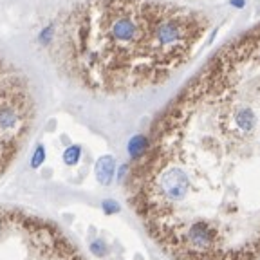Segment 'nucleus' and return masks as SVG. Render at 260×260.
<instances>
[{"mask_svg":"<svg viewBox=\"0 0 260 260\" xmlns=\"http://www.w3.org/2000/svg\"><path fill=\"white\" fill-rule=\"evenodd\" d=\"M148 150H150V141L145 136L132 137V141L129 143V154L132 159H141V157H145Z\"/></svg>","mask_w":260,"mask_h":260,"instance_id":"obj_4","label":"nucleus"},{"mask_svg":"<svg viewBox=\"0 0 260 260\" xmlns=\"http://www.w3.org/2000/svg\"><path fill=\"white\" fill-rule=\"evenodd\" d=\"M204 35L201 15L150 0H85L65 18L58 45L92 89L118 92L163 82Z\"/></svg>","mask_w":260,"mask_h":260,"instance_id":"obj_1","label":"nucleus"},{"mask_svg":"<svg viewBox=\"0 0 260 260\" xmlns=\"http://www.w3.org/2000/svg\"><path fill=\"white\" fill-rule=\"evenodd\" d=\"M43 161H45V150H43V147H38L35 155H33V159H31V166H33V168H38Z\"/></svg>","mask_w":260,"mask_h":260,"instance_id":"obj_7","label":"nucleus"},{"mask_svg":"<svg viewBox=\"0 0 260 260\" xmlns=\"http://www.w3.org/2000/svg\"><path fill=\"white\" fill-rule=\"evenodd\" d=\"M101 208H103V212L107 213V215H112V213H118L121 208H119V204L116 201H112V199H107V201H103V204H101Z\"/></svg>","mask_w":260,"mask_h":260,"instance_id":"obj_8","label":"nucleus"},{"mask_svg":"<svg viewBox=\"0 0 260 260\" xmlns=\"http://www.w3.org/2000/svg\"><path fill=\"white\" fill-rule=\"evenodd\" d=\"M80 155H82V148L80 147H69L67 150L64 152V161H65V165H69V166H74L78 165V161H80Z\"/></svg>","mask_w":260,"mask_h":260,"instance_id":"obj_5","label":"nucleus"},{"mask_svg":"<svg viewBox=\"0 0 260 260\" xmlns=\"http://www.w3.org/2000/svg\"><path fill=\"white\" fill-rule=\"evenodd\" d=\"M127 173H129V166L123 165V166H121V168H119V175H118V179H119V181H121V183H123V181H125V175H127Z\"/></svg>","mask_w":260,"mask_h":260,"instance_id":"obj_9","label":"nucleus"},{"mask_svg":"<svg viewBox=\"0 0 260 260\" xmlns=\"http://www.w3.org/2000/svg\"><path fill=\"white\" fill-rule=\"evenodd\" d=\"M114 175H116V159L112 155L100 157L98 163H96V179H98V183L103 184V186H108V184H112Z\"/></svg>","mask_w":260,"mask_h":260,"instance_id":"obj_2","label":"nucleus"},{"mask_svg":"<svg viewBox=\"0 0 260 260\" xmlns=\"http://www.w3.org/2000/svg\"><path fill=\"white\" fill-rule=\"evenodd\" d=\"M231 6H235V7H244V6H246V2H244V0H231Z\"/></svg>","mask_w":260,"mask_h":260,"instance_id":"obj_10","label":"nucleus"},{"mask_svg":"<svg viewBox=\"0 0 260 260\" xmlns=\"http://www.w3.org/2000/svg\"><path fill=\"white\" fill-rule=\"evenodd\" d=\"M235 119V125L238 127V130H242V132H251L255 129V125H257V116L255 112L249 108V107H242V108H238L233 116Z\"/></svg>","mask_w":260,"mask_h":260,"instance_id":"obj_3","label":"nucleus"},{"mask_svg":"<svg viewBox=\"0 0 260 260\" xmlns=\"http://www.w3.org/2000/svg\"><path fill=\"white\" fill-rule=\"evenodd\" d=\"M90 251H92V255H96V257H105L108 248H107V244L103 242V240H94V242L90 244Z\"/></svg>","mask_w":260,"mask_h":260,"instance_id":"obj_6","label":"nucleus"}]
</instances>
